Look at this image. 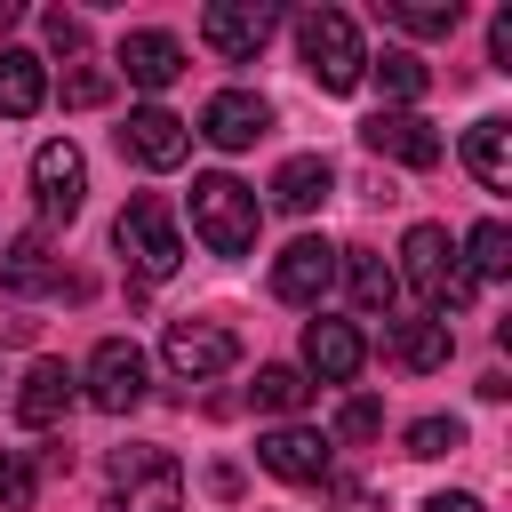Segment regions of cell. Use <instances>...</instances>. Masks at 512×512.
<instances>
[{
	"instance_id": "6da1fadb",
	"label": "cell",
	"mask_w": 512,
	"mask_h": 512,
	"mask_svg": "<svg viewBox=\"0 0 512 512\" xmlns=\"http://www.w3.org/2000/svg\"><path fill=\"white\" fill-rule=\"evenodd\" d=\"M256 224H264V208H256V192L240 184V176H192V232H200V248L208 256H248L256 248Z\"/></svg>"
},
{
	"instance_id": "7a4b0ae2",
	"label": "cell",
	"mask_w": 512,
	"mask_h": 512,
	"mask_svg": "<svg viewBox=\"0 0 512 512\" xmlns=\"http://www.w3.org/2000/svg\"><path fill=\"white\" fill-rule=\"evenodd\" d=\"M392 272L424 296V312H432V320H456V312L472 304V280H464V264H456V248H448V232H440V224H408L400 264H392Z\"/></svg>"
},
{
	"instance_id": "3957f363",
	"label": "cell",
	"mask_w": 512,
	"mask_h": 512,
	"mask_svg": "<svg viewBox=\"0 0 512 512\" xmlns=\"http://www.w3.org/2000/svg\"><path fill=\"white\" fill-rule=\"evenodd\" d=\"M296 48H304V72H312L328 96H344V88L368 80V48H360V24H352L344 8H312V16H296Z\"/></svg>"
},
{
	"instance_id": "277c9868",
	"label": "cell",
	"mask_w": 512,
	"mask_h": 512,
	"mask_svg": "<svg viewBox=\"0 0 512 512\" xmlns=\"http://www.w3.org/2000/svg\"><path fill=\"white\" fill-rule=\"evenodd\" d=\"M104 512H184V472L168 448H112Z\"/></svg>"
},
{
	"instance_id": "5b68a950",
	"label": "cell",
	"mask_w": 512,
	"mask_h": 512,
	"mask_svg": "<svg viewBox=\"0 0 512 512\" xmlns=\"http://www.w3.org/2000/svg\"><path fill=\"white\" fill-rule=\"evenodd\" d=\"M112 248L128 256V272H136V280H168V272L184 264L176 216H168V200H152V192H136V200L120 208V224H112Z\"/></svg>"
},
{
	"instance_id": "8992f818",
	"label": "cell",
	"mask_w": 512,
	"mask_h": 512,
	"mask_svg": "<svg viewBox=\"0 0 512 512\" xmlns=\"http://www.w3.org/2000/svg\"><path fill=\"white\" fill-rule=\"evenodd\" d=\"M80 392H88L104 416H128V408H144L152 368H144V352H136L128 336H104V344L88 352V368H80Z\"/></svg>"
},
{
	"instance_id": "52a82bcc",
	"label": "cell",
	"mask_w": 512,
	"mask_h": 512,
	"mask_svg": "<svg viewBox=\"0 0 512 512\" xmlns=\"http://www.w3.org/2000/svg\"><path fill=\"white\" fill-rule=\"evenodd\" d=\"M160 360H168L176 384H208V376H224V368L240 360V336H232L224 320H168Z\"/></svg>"
},
{
	"instance_id": "ba28073f",
	"label": "cell",
	"mask_w": 512,
	"mask_h": 512,
	"mask_svg": "<svg viewBox=\"0 0 512 512\" xmlns=\"http://www.w3.org/2000/svg\"><path fill=\"white\" fill-rule=\"evenodd\" d=\"M32 192H40V216H48V224H72V216H80V200H88V160H80L72 136H48V144L32 152Z\"/></svg>"
},
{
	"instance_id": "9c48e42d",
	"label": "cell",
	"mask_w": 512,
	"mask_h": 512,
	"mask_svg": "<svg viewBox=\"0 0 512 512\" xmlns=\"http://www.w3.org/2000/svg\"><path fill=\"white\" fill-rule=\"evenodd\" d=\"M328 288H336V248L328 240H288L280 256H272V296L280 304H304V312H320L328 304Z\"/></svg>"
},
{
	"instance_id": "30bf717a",
	"label": "cell",
	"mask_w": 512,
	"mask_h": 512,
	"mask_svg": "<svg viewBox=\"0 0 512 512\" xmlns=\"http://www.w3.org/2000/svg\"><path fill=\"white\" fill-rule=\"evenodd\" d=\"M272 24H280L272 0H216V8L200 16V40H208L224 64H248V56L272 40Z\"/></svg>"
},
{
	"instance_id": "8fae6325",
	"label": "cell",
	"mask_w": 512,
	"mask_h": 512,
	"mask_svg": "<svg viewBox=\"0 0 512 512\" xmlns=\"http://www.w3.org/2000/svg\"><path fill=\"white\" fill-rule=\"evenodd\" d=\"M264 128H272V104H264L256 88H216V96L200 104V136H208L216 152H248Z\"/></svg>"
},
{
	"instance_id": "7c38bea8",
	"label": "cell",
	"mask_w": 512,
	"mask_h": 512,
	"mask_svg": "<svg viewBox=\"0 0 512 512\" xmlns=\"http://www.w3.org/2000/svg\"><path fill=\"white\" fill-rule=\"evenodd\" d=\"M120 152H128L136 168H176V160L192 152V120H176L168 104H136L128 128H120Z\"/></svg>"
},
{
	"instance_id": "4fadbf2b",
	"label": "cell",
	"mask_w": 512,
	"mask_h": 512,
	"mask_svg": "<svg viewBox=\"0 0 512 512\" xmlns=\"http://www.w3.org/2000/svg\"><path fill=\"white\" fill-rule=\"evenodd\" d=\"M360 144L376 152V160H392V168H432L448 144H440V128L424 120V112H376L368 128H360Z\"/></svg>"
},
{
	"instance_id": "5bb4252c",
	"label": "cell",
	"mask_w": 512,
	"mask_h": 512,
	"mask_svg": "<svg viewBox=\"0 0 512 512\" xmlns=\"http://www.w3.org/2000/svg\"><path fill=\"white\" fill-rule=\"evenodd\" d=\"M256 464H264L272 480L312 488V480H328V432H312V424H272V432L256 440Z\"/></svg>"
},
{
	"instance_id": "9a60e30c",
	"label": "cell",
	"mask_w": 512,
	"mask_h": 512,
	"mask_svg": "<svg viewBox=\"0 0 512 512\" xmlns=\"http://www.w3.org/2000/svg\"><path fill=\"white\" fill-rule=\"evenodd\" d=\"M368 368V336L352 320H304V376L320 384H352Z\"/></svg>"
},
{
	"instance_id": "2e32d148",
	"label": "cell",
	"mask_w": 512,
	"mask_h": 512,
	"mask_svg": "<svg viewBox=\"0 0 512 512\" xmlns=\"http://www.w3.org/2000/svg\"><path fill=\"white\" fill-rule=\"evenodd\" d=\"M72 400H80V368H64V360H32L24 384H16V424H24V432H48V424H64Z\"/></svg>"
},
{
	"instance_id": "e0dca14e",
	"label": "cell",
	"mask_w": 512,
	"mask_h": 512,
	"mask_svg": "<svg viewBox=\"0 0 512 512\" xmlns=\"http://www.w3.org/2000/svg\"><path fill=\"white\" fill-rule=\"evenodd\" d=\"M264 192H272V208H288V216H312V208L336 192V168H328L320 152H296V160H280V168H272V184H264Z\"/></svg>"
},
{
	"instance_id": "ac0fdd59",
	"label": "cell",
	"mask_w": 512,
	"mask_h": 512,
	"mask_svg": "<svg viewBox=\"0 0 512 512\" xmlns=\"http://www.w3.org/2000/svg\"><path fill=\"white\" fill-rule=\"evenodd\" d=\"M336 280L352 288L360 312H384V320H392V304H400V272H392L376 248H336Z\"/></svg>"
},
{
	"instance_id": "d6986e66",
	"label": "cell",
	"mask_w": 512,
	"mask_h": 512,
	"mask_svg": "<svg viewBox=\"0 0 512 512\" xmlns=\"http://www.w3.org/2000/svg\"><path fill=\"white\" fill-rule=\"evenodd\" d=\"M120 72L160 96V88L184 72V40H176V32H128V40H120Z\"/></svg>"
},
{
	"instance_id": "ffe728a7",
	"label": "cell",
	"mask_w": 512,
	"mask_h": 512,
	"mask_svg": "<svg viewBox=\"0 0 512 512\" xmlns=\"http://www.w3.org/2000/svg\"><path fill=\"white\" fill-rule=\"evenodd\" d=\"M0 288H16V296L64 288V272H56V256H48V232H16V240L0 248Z\"/></svg>"
},
{
	"instance_id": "44dd1931",
	"label": "cell",
	"mask_w": 512,
	"mask_h": 512,
	"mask_svg": "<svg viewBox=\"0 0 512 512\" xmlns=\"http://www.w3.org/2000/svg\"><path fill=\"white\" fill-rule=\"evenodd\" d=\"M48 104V64L32 48H0V120H32Z\"/></svg>"
},
{
	"instance_id": "7402d4cb",
	"label": "cell",
	"mask_w": 512,
	"mask_h": 512,
	"mask_svg": "<svg viewBox=\"0 0 512 512\" xmlns=\"http://www.w3.org/2000/svg\"><path fill=\"white\" fill-rule=\"evenodd\" d=\"M464 168L488 184V192H512V120H472V136H464Z\"/></svg>"
},
{
	"instance_id": "603a6c76",
	"label": "cell",
	"mask_w": 512,
	"mask_h": 512,
	"mask_svg": "<svg viewBox=\"0 0 512 512\" xmlns=\"http://www.w3.org/2000/svg\"><path fill=\"white\" fill-rule=\"evenodd\" d=\"M448 352H456V328H448V320H432V312L392 328V360H400V368H416V376L448 368Z\"/></svg>"
},
{
	"instance_id": "cb8c5ba5",
	"label": "cell",
	"mask_w": 512,
	"mask_h": 512,
	"mask_svg": "<svg viewBox=\"0 0 512 512\" xmlns=\"http://www.w3.org/2000/svg\"><path fill=\"white\" fill-rule=\"evenodd\" d=\"M368 72H376V88H384V112H416V96L432 88V72H424L416 48H384V56H368Z\"/></svg>"
},
{
	"instance_id": "d4e9b609",
	"label": "cell",
	"mask_w": 512,
	"mask_h": 512,
	"mask_svg": "<svg viewBox=\"0 0 512 512\" xmlns=\"http://www.w3.org/2000/svg\"><path fill=\"white\" fill-rule=\"evenodd\" d=\"M504 272H512V232L488 216L464 232V280H504Z\"/></svg>"
},
{
	"instance_id": "484cf974",
	"label": "cell",
	"mask_w": 512,
	"mask_h": 512,
	"mask_svg": "<svg viewBox=\"0 0 512 512\" xmlns=\"http://www.w3.org/2000/svg\"><path fill=\"white\" fill-rule=\"evenodd\" d=\"M384 16L400 32H424V40H448L464 24V0H384Z\"/></svg>"
},
{
	"instance_id": "4316f807",
	"label": "cell",
	"mask_w": 512,
	"mask_h": 512,
	"mask_svg": "<svg viewBox=\"0 0 512 512\" xmlns=\"http://www.w3.org/2000/svg\"><path fill=\"white\" fill-rule=\"evenodd\" d=\"M312 400V384H304V368H288V360H272V368H256V408L264 416H296Z\"/></svg>"
},
{
	"instance_id": "83f0119b",
	"label": "cell",
	"mask_w": 512,
	"mask_h": 512,
	"mask_svg": "<svg viewBox=\"0 0 512 512\" xmlns=\"http://www.w3.org/2000/svg\"><path fill=\"white\" fill-rule=\"evenodd\" d=\"M32 496H40V464H32V448H0V504L24 512Z\"/></svg>"
},
{
	"instance_id": "f1b7e54d",
	"label": "cell",
	"mask_w": 512,
	"mask_h": 512,
	"mask_svg": "<svg viewBox=\"0 0 512 512\" xmlns=\"http://www.w3.org/2000/svg\"><path fill=\"white\" fill-rule=\"evenodd\" d=\"M464 448V424L456 416H416L408 424V456H456Z\"/></svg>"
},
{
	"instance_id": "f546056e",
	"label": "cell",
	"mask_w": 512,
	"mask_h": 512,
	"mask_svg": "<svg viewBox=\"0 0 512 512\" xmlns=\"http://www.w3.org/2000/svg\"><path fill=\"white\" fill-rule=\"evenodd\" d=\"M376 432H384V408H376L368 392H352V400L336 408V432H328V448H336V440H376Z\"/></svg>"
},
{
	"instance_id": "4dcf8cb0",
	"label": "cell",
	"mask_w": 512,
	"mask_h": 512,
	"mask_svg": "<svg viewBox=\"0 0 512 512\" xmlns=\"http://www.w3.org/2000/svg\"><path fill=\"white\" fill-rule=\"evenodd\" d=\"M104 96H112V72H104V64H72V72H64V104H72V112H88V104H104Z\"/></svg>"
},
{
	"instance_id": "1f68e13d",
	"label": "cell",
	"mask_w": 512,
	"mask_h": 512,
	"mask_svg": "<svg viewBox=\"0 0 512 512\" xmlns=\"http://www.w3.org/2000/svg\"><path fill=\"white\" fill-rule=\"evenodd\" d=\"M48 48H64V56H80V48H88V24L56 8V16H48Z\"/></svg>"
},
{
	"instance_id": "d6a6232c",
	"label": "cell",
	"mask_w": 512,
	"mask_h": 512,
	"mask_svg": "<svg viewBox=\"0 0 512 512\" xmlns=\"http://www.w3.org/2000/svg\"><path fill=\"white\" fill-rule=\"evenodd\" d=\"M424 512H488V504L464 496V488H440V496H424Z\"/></svg>"
},
{
	"instance_id": "836d02e7",
	"label": "cell",
	"mask_w": 512,
	"mask_h": 512,
	"mask_svg": "<svg viewBox=\"0 0 512 512\" xmlns=\"http://www.w3.org/2000/svg\"><path fill=\"white\" fill-rule=\"evenodd\" d=\"M32 336V320H0V344H24Z\"/></svg>"
},
{
	"instance_id": "e575fe53",
	"label": "cell",
	"mask_w": 512,
	"mask_h": 512,
	"mask_svg": "<svg viewBox=\"0 0 512 512\" xmlns=\"http://www.w3.org/2000/svg\"><path fill=\"white\" fill-rule=\"evenodd\" d=\"M0 16H16V8H8V0H0Z\"/></svg>"
}]
</instances>
